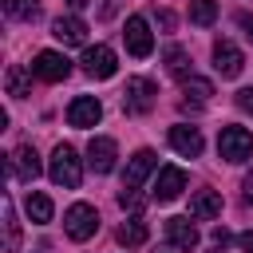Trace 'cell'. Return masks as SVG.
<instances>
[{"label": "cell", "mask_w": 253, "mask_h": 253, "mask_svg": "<svg viewBox=\"0 0 253 253\" xmlns=\"http://www.w3.org/2000/svg\"><path fill=\"white\" fill-rule=\"evenodd\" d=\"M4 12L12 20H36L40 16V4L36 0H4Z\"/></svg>", "instance_id": "cb8c5ba5"}, {"label": "cell", "mask_w": 253, "mask_h": 253, "mask_svg": "<svg viewBox=\"0 0 253 253\" xmlns=\"http://www.w3.org/2000/svg\"><path fill=\"white\" fill-rule=\"evenodd\" d=\"M225 241H229V233L217 225V229H213V245H221V249H225Z\"/></svg>", "instance_id": "4dcf8cb0"}, {"label": "cell", "mask_w": 253, "mask_h": 253, "mask_svg": "<svg viewBox=\"0 0 253 253\" xmlns=\"http://www.w3.org/2000/svg\"><path fill=\"white\" fill-rule=\"evenodd\" d=\"M115 12V0H103V16H111Z\"/></svg>", "instance_id": "1f68e13d"}, {"label": "cell", "mask_w": 253, "mask_h": 253, "mask_svg": "<svg viewBox=\"0 0 253 253\" xmlns=\"http://www.w3.org/2000/svg\"><path fill=\"white\" fill-rule=\"evenodd\" d=\"M119 206H123V210H142V194L123 186V190H119Z\"/></svg>", "instance_id": "484cf974"}, {"label": "cell", "mask_w": 253, "mask_h": 253, "mask_svg": "<svg viewBox=\"0 0 253 253\" xmlns=\"http://www.w3.org/2000/svg\"><path fill=\"white\" fill-rule=\"evenodd\" d=\"M182 91H186V95H194L198 103H206V99L213 95V83H210V79H202V75H190V79H182Z\"/></svg>", "instance_id": "d4e9b609"}, {"label": "cell", "mask_w": 253, "mask_h": 253, "mask_svg": "<svg viewBox=\"0 0 253 253\" xmlns=\"http://www.w3.org/2000/svg\"><path fill=\"white\" fill-rule=\"evenodd\" d=\"M237 107H241L245 115H253V87H245V91H237Z\"/></svg>", "instance_id": "4316f807"}, {"label": "cell", "mask_w": 253, "mask_h": 253, "mask_svg": "<svg viewBox=\"0 0 253 253\" xmlns=\"http://www.w3.org/2000/svg\"><path fill=\"white\" fill-rule=\"evenodd\" d=\"M126 51L130 55H138V59H146L150 51H154V36H150V24L142 20V16H130L126 20Z\"/></svg>", "instance_id": "ba28073f"}, {"label": "cell", "mask_w": 253, "mask_h": 253, "mask_svg": "<svg viewBox=\"0 0 253 253\" xmlns=\"http://www.w3.org/2000/svg\"><path fill=\"white\" fill-rule=\"evenodd\" d=\"M63 229H67L71 241H87V237H95V229H99V213H95V206L75 202V206L63 213Z\"/></svg>", "instance_id": "7a4b0ae2"}, {"label": "cell", "mask_w": 253, "mask_h": 253, "mask_svg": "<svg viewBox=\"0 0 253 253\" xmlns=\"http://www.w3.org/2000/svg\"><path fill=\"white\" fill-rule=\"evenodd\" d=\"M237 241H241V249H245V253H253V229H245Z\"/></svg>", "instance_id": "f1b7e54d"}, {"label": "cell", "mask_w": 253, "mask_h": 253, "mask_svg": "<svg viewBox=\"0 0 253 253\" xmlns=\"http://www.w3.org/2000/svg\"><path fill=\"white\" fill-rule=\"evenodd\" d=\"M115 158H119L115 138L95 134V138H91V146H87V166H91L95 174H111V170H115Z\"/></svg>", "instance_id": "52a82bcc"}, {"label": "cell", "mask_w": 253, "mask_h": 253, "mask_svg": "<svg viewBox=\"0 0 253 253\" xmlns=\"http://www.w3.org/2000/svg\"><path fill=\"white\" fill-rule=\"evenodd\" d=\"M166 241L174 245V249H198V229H194V221L190 217H170L166 221Z\"/></svg>", "instance_id": "5bb4252c"}, {"label": "cell", "mask_w": 253, "mask_h": 253, "mask_svg": "<svg viewBox=\"0 0 253 253\" xmlns=\"http://www.w3.org/2000/svg\"><path fill=\"white\" fill-rule=\"evenodd\" d=\"M170 146L182 154V158H198L202 154V130L198 126H170Z\"/></svg>", "instance_id": "4fadbf2b"}, {"label": "cell", "mask_w": 253, "mask_h": 253, "mask_svg": "<svg viewBox=\"0 0 253 253\" xmlns=\"http://www.w3.org/2000/svg\"><path fill=\"white\" fill-rule=\"evenodd\" d=\"M142 241H146V221H142V217H126V221L119 225V245L138 249Z\"/></svg>", "instance_id": "ac0fdd59"}, {"label": "cell", "mask_w": 253, "mask_h": 253, "mask_svg": "<svg viewBox=\"0 0 253 253\" xmlns=\"http://www.w3.org/2000/svg\"><path fill=\"white\" fill-rule=\"evenodd\" d=\"M12 158H16V174H20L24 182L40 178V170H43V166H40V154H36V146H20Z\"/></svg>", "instance_id": "e0dca14e"}, {"label": "cell", "mask_w": 253, "mask_h": 253, "mask_svg": "<svg viewBox=\"0 0 253 253\" xmlns=\"http://www.w3.org/2000/svg\"><path fill=\"white\" fill-rule=\"evenodd\" d=\"M221 213V194L217 190H198L190 198V217H217Z\"/></svg>", "instance_id": "2e32d148"}, {"label": "cell", "mask_w": 253, "mask_h": 253, "mask_svg": "<svg viewBox=\"0 0 253 253\" xmlns=\"http://www.w3.org/2000/svg\"><path fill=\"white\" fill-rule=\"evenodd\" d=\"M162 253H166V249H162Z\"/></svg>", "instance_id": "e575fe53"}, {"label": "cell", "mask_w": 253, "mask_h": 253, "mask_svg": "<svg viewBox=\"0 0 253 253\" xmlns=\"http://www.w3.org/2000/svg\"><path fill=\"white\" fill-rule=\"evenodd\" d=\"M4 245H8V249L20 245V221H16V206H12L8 194H4Z\"/></svg>", "instance_id": "7402d4cb"}, {"label": "cell", "mask_w": 253, "mask_h": 253, "mask_svg": "<svg viewBox=\"0 0 253 253\" xmlns=\"http://www.w3.org/2000/svg\"><path fill=\"white\" fill-rule=\"evenodd\" d=\"M166 71H170L174 79H190V51L178 47V43H170V47H166Z\"/></svg>", "instance_id": "d6986e66"}, {"label": "cell", "mask_w": 253, "mask_h": 253, "mask_svg": "<svg viewBox=\"0 0 253 253\" xmlns=\"http://www.w3.org/2000/svg\"><path fill=\"white\" fill-rule=\"evenodd\" d=\"M51 36H55L59 43H87V24H83L79 16H59V20L51 24Z\"/></svg>", "instance_id": "9a60e30c"}, {"label": "cell", "mask_w": 253, "mask_h": 253, "mask_svg": "<svg viewBox=\"0 0 253 253\" xmlns=\"http://www.w3.org/2000/svg\"><path fill=\"white\" fill-rule=\"evenodd\" d=\"M237 24H241V28H245V36L253 40V16H249V12H241V16H237Z\"/></svg>", "instance_id": "83f0119b"}, {"label": "cell", "mask_w": 253, "mask_h": 253, "mask_svg": "<svg viewBox=\"0 0 253 253\" xmlns=\"http://www.w3.org/2000/svg\"><path fill=\"white\" fill-rule=\"evenodd\" d=\"M182 190H186V170L182 166H162L158 170V182H154V198L158 202H174Z\"/></svg>", "instance_id": "7c38bea8"}, {"label": "cell", "mask_w": 253, "mask_h": 253, "mask_svg": "<svg viewBox=\"0 0 253 253\" xmlns=\"http://www.w3.org/2000/svg\"><path fill=\"white\" fill-rule=\"evenodd\" d=\"M83 71H87L91 79H111V75L119 71V59H115V51H111L107 43H95V47L83 51Z\"/></svg>", "instance_id": "5b68a950"}, {"label": "cell", "mask_w": 253, "mask_h": 253, "mask_svg": "<svg viewBox=\"0 0 253 253\" xmlns=\"http://www.w3.org/2000/svg\"><path fill=\"white\" fill-rule=\"evenodd\" d=\"M67 4H71V8H87L91 0H67Z\"/></svg>", "instance_id": "d6a6232c"}, {"label": "cell", "mask_w": 253, "mask_h": 253, "mask_svg": "<svg viewBox=\"0 0 253 253\" xmlns=\"http://www.w3.org/2000/svg\"><path fill=\"white\" fill-rule=\"evenodd\" d=\"M154 166H158V158H154V150H146V146H142V150H134V154H130V162H126V174H123V186H126V190H138V186L146 182V174H150Z\"/></svg>", "instance_id": "8fae6325"}, {"label": "cell", "mask_w": 253, "mask_h": 253, "mask_svg": "<svg viewBox=\"0 0 253 253\" xmlns=\"http://www.w3.org/2000/svg\"><path fill=\"white\" fill-rule=\"evenodd\" d=\"M210 253H225V249H221V245H213V249H210Z\"/></svg>", "instance_id": "836d02e7"}, {"label": "cell", "mask_w": 253, "mask_h": 253, "mask_svg": "<svg viewBox=\"0 0 253 253\" xmlns=\"http://www.w3.org/2000/svg\"><path fill=\"white\" fill-rule=\"evenodd\" d=\"M32 75H36V79H43V83H59V79H67V75H71V59H67V55H59V51H40V55H36V63H32Z\"/></svg>", "instance_id": "8992f818"}, {"label": "cell", "mask_w": 253, "mask_h": 253, "mask_svg": "<svg viewBox=\"0 0 253 253\" xmlns=\"http://www.w3.org/2000/svg\"><path fill=\"white\" fill-rule=\"evenodd\" d=\"M217 154H221L225 162H245V158L253 154V134H249L245 126H225V130L217 134Z\"/></svg>", "instance_id": "3957f363"}, {"label": "cell", "mask_w": 253, "mask_h": 253, "mask_svg": "<svg viewBox=\"0 0 253 253\" xmlns=\"http://www.w3.org/2000/svg\"><path fill=\"white\" fill-rule=\"evenodd\" d=\"M154 95H158V87H154L150 79L134 75V79H126V91H123V107H126L130 115H146V111L154 107Z\"/></svg>", "instance_id": "277c9868"}, {"label": "cell", "mask_w": 253, "mask_h": 253, "mask_svg": "<svg viewBox=\"0 0 253 253\" xmlns=\"http://www.w3.org/2000/svg\"><path fill=\"white\" fill-rule=\"evenodd\" d=\"M241 190H245V202H253V170L245 174V182H241Z\"/></svg>", "instance_id": "f546056e"}, {"label": "cell", "mask_w": 253, "mask_h": 253, "mask_svg": "<svg viewBox=\"0 0 253 253\" xmlns=\"http://www.w3.org/2000/svg\"><path fill=\"white\" fill-rule=\"evenodd\" d=\"M99 119H103V103H99L95 95L71 99V107H67V123H71V126H95Z\"/></svg>", "instance_id": "30bf717a"}, {"label": "cell", "mask_w": 253, "mask_h": 253, "mask_svg": "<svg viewBox=\"0 0 253 253\" xmlns=\"http://www.w3.org/2000/svg\"><path fill=\"white\" fill-rule=\"evenodd\" d=\"M190 20H194L198 28H210V24L217 20V4H213V0H194V4H190Z\"/></svg>", "instance_id": "603a6c76"}, {"label": "cell", "mask_w": 253, "mask_h": 253, "mask_svg": "<svg viewBox=\"0 0 253 253\" xmlns=\"http://www.w3.org/2000/svg\"><path fill=\"white\" fill-rule=\"evenodd\" d=\"M24 210H28V217H32L36 225H47V221H51V198H47V194H28V206H24Z\"/></svg>", "instance_id": "44dd1931"}, {"label": "cell", "mask_w": 253, "mask_h": 253, "mask_svg": "<svg viewBox=\"0 0 253 253\" xmlns=\"http://www.w3.org/2000/svg\"><path fill=\"white\" fill-rule=\"evenodd\" d=\"M4 87H8V95H12V99H24V95H28V87H32V79H28V71L16 63V67H8V71H4Z\"/></svg>", "instance_id": "ffe728a7"}, {"label": "cell", "mask_w": 253, "mask_h": 253, "mask_svg": "<svg viewBox=\"0 0 253 253\" xmlns=\"http://www.w3.org/2000/svg\"><path fill=\"white\" fill-rule=\"evenodd\" d=\"M47 174H51V182H55V186H63V190H75V186L83 182V166H79V154H75L67 142H59V146L51 150Z\"/></svg>", "instance_id": "6da1fadb"}, {"label": "cell", "mask_w": 253, "mask_h": 253, "mask_svg": "<svg viewBox=\"0 0 253 253\" xmlns=\"http://www.w3.org/2000/svg\"><path fill=\"white\" fill-rule=\"evenodd\" d=\"M213 67H217V75H225V79L241 75V67H245L241 47H237V43H229V40H217V43H213Z\"/></svg>", "instance_id": "9c48e42d"}]
</instances>
